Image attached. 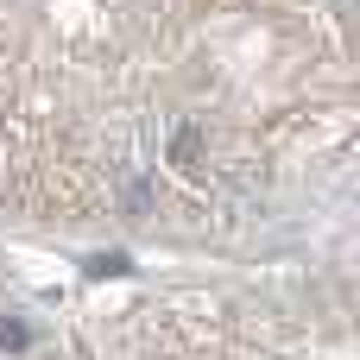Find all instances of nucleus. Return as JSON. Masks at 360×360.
I'll list each match as a JSON object with an SVG mask.
<instances>
[{"label":"nucleus","mask_w":360,"mask_h":360,"mask_svg":"<svg viewBox=\"0 0 360 360\" xmlns=\"http://www.w3.org/2000/svg\"><path fill=\"white\" fill-rule=\"evenodd\" d=\"M348 76L316 0H0V209L215 228L259 202V152Z\"/></svg>","instance_id":"f257e3e1"},{"label":"nucleus","mask_w":360,"mask_h":360,"mask_svg":"<svg viewBox=\"0 0 360 360\" xmlns=\"http://www.w3.org/2000/svg\"><path fill=\"white\" fill-rule=\"evenodd\" d=\"M139 360H348V316H310L291 304L190 297L146 310Z\"/></svg>","instance_id":"f03ea898"},{"label":"nucleus","mask_w":360,"mask_h":360,"mask_svg":"<svg viewBox=\"0 0 360 360\" xmlns=\"http://www.w3.org/2000/svg\"><path fill=\"white\" fill-rule=\"evenodd\" d=\"M0 360H57L51 354V335L19 304H6V297H0Z\"/></svg>","instance_id":"7ed1b4c3"}]
</instances>
